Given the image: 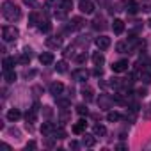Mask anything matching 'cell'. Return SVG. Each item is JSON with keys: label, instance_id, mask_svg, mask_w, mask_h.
I'll list each match as a JSON object with an SVG mask.
<instances>
[{"label": "cell", "instance_id": "17", "mask_svg": "<svg viewBox=\"0 0 151 151\" xmlns=\"http://www.w3.org/2000/svg\"><path fill=\"white\" fill-rule=\"evenodd\" d=\"M20 117H22V112H20L18 109H11V110L7 112V119H9V121H18Z\"/></svg>", "mask_w": 151, "mask_h": 151}, {"label": "cell", "instance_id": "38", "mask_svg": "<svg viewBox=\"0 0 151 151\" xmlns=\"http://www.w3.org/2000/svg\"><path fill=\"white\" fill-rule=\"evenodd\" d=\"M25 147H27V149H36V147H37V144H36L34 140H30V142H29V144H27Z\"/></svg>", "mask_w": 151, "mask_h": 151}, {"label": "cell", "instance_id": "22", "mask_svg": "<svg viewBox=\"0 0 151 151\" xmlns=\"http://www.w3.org/2000/svg\"><path fill=\"white\" fill-rule=\"evenodd\" d=\"M126 11H128L130 14H135V13L139 11V6H137V2H133V0L126 2Z\"/></svg>", "mask_w": 151, "mask_h": 151}, {"label": "cell", "instance_id": "6", "mask_svg": "<svg viewBox=\"0 0 151 151\" xmlns=\"http://www.w3.org/2000/svg\"><path fill=\"white\" fill-rule=\"evenodd\" d=\"M86 128H87L86 119H80L78 123H75V124H73V133H75V135H82V133L86 132Z\"/></svg>", "mask_w": 151, "mask_h": 151}, {"label": "cell", "instance_id": "18", "mask_svg": "<svg viewBox=\"0 0 151 151\" xmlns=\"http://www.w3.org/2000/svg\"><path fill=\"white\" fill-rule=\"evenodd\" d=\"M82 25H84V20L82 18H73L71 20V25H69V29H73V30H78V29H82Z\"/></svg>", "mask_w": 151, "mask_h": 151}, {"label": "cell", "instance_id": "29", "mask_svg": "<svg viewBox=\"0 0 151 151\" xmlns=\"http://www.w3.org/2000/svg\"><path fill=\"white\" fill-rule=\"evenodd\" d=\"M53 139H66V132H64V128H55V132H53Z\"/></svg>", "mask_w": 151, "mask_h": 151}, {"label": "cell", "instance_id": "36", "mask_svg": "<svg viewBox=\"0 0 151 151\" xmlns=\"http://www.w3.org/2000/svg\"><path fill=\"white\" fill-rule=\"evenodd\" d=\"M55 2H57V0H46V2H45V9H50Z\"/></svg>", "mask_w": 151, "mask_h": 151}, {"label": "cell", "instance_id": "24", "mask_svg": "<svg viewBox=\"0 0 151 151\" xmlns=\"http://www.w3.org/2000/svg\"><path fill=\"white\" fill-rule=\"evenodd\" d=\"M39 30H41V32H45V34H46V32H50V30H52V23H50V22H46V20H45V22H41V23H39Z\"/></svg>", "mask_w": 151, "mask_h": 151}, {"label": "cell", "instance_id": "21", "mask_svg": "<svg viewBox=\"0 0 151 151\" xmlns=\"http://www.w3.org/2000/svg\"><path fill=\"white\" fill-rule=\"evenodd\" d=\"M14 59L13 57H6L4 59V62H2V66H4V71H9V69H13V66H14Z\"/></svg>", "mask_w": 151, "mask_h": 151}, {"label": "cell", "instance_id": "42", "mask_svg": "<svg viewBox=\"0 0 151 151\" xmlns=\"http://www.w3.org/2000/svg\"><path fill=\"white\" fill-rule=\"evenodd\" d=\"M149 27H151V20H149Z\"/></svg>", "mask_w": 151, "mask_h": 151}, {"label": "cell", "instance_id": "23", "mask_svg": "<svg viewBox=\"0 0 151 151\" xmlns=\"http://www.w3.org/2000/svg\"><path fill=\"white\" fill-rule=\"evenodd\" d=\"M119 119H121V114L116 112V110H110V112L107 114V121H110V123H116V121H119Z\"/></svg>", "mask_w": 151, "mask_h": 151}, {"label": "cell", "instance_id": "2", "mask_svg": "<svg viewBox=\"0 0 151 151\" xmlns=\"http://www.w3.org/2000/svg\"><path fill=\"white\" fill-rule=\"evenodd\" d=\"M20 36V30L16 27H4L2 29V39L6 43H11V41H16Z\"/></svg>", "mask_w": 151, "mask_h": 151}, {"label": "cell", "instance_id": "27", "mask_svg": "<svg viewBox=\"0 0 151 151\" xmlns=\"http://www.w3.org/2000/svg\"><path fill=\"white\" fill-rule=\"evenodd\" d=\"M71 7H73V0H60V9L69 11Z\"/></svg>", "mask_w": 151, "mask_h": 151}, {"label": "cell", "instance_id": "25", "mask_svg": "<svg viewBox=\"0 0 151 151\" xmlns=\"http://www.w3.org/2000/svg\"><path fill=\"white\" fill-rule=\"evenodd\" d=\"M105 133H107V128H105L103 124H96V126H94V135H96V137H98V135L103 137Z\"/></svg>", "mask_w": 151, "mask_h": 151}, {"label": "cell", "instance_id": "11", "mask_svg": "<svg viewBox=\"0 0 151 151\" xmlns=\"http://www.w3.org/2000/svg\"><path fill=\"white\" fill-rule=\"evenodd\" d=\"M18 62H20V64H29V62H30V50H29V48H25L23 53L18 57Z\"/></svg>", "mask_w": 151, "mask_h": 151}, {"label": "cell", "instance_id": "28", "mask_svg": "<svg viewBox=\"0 0 151 151\" xmlns=\"http://www.w3.org/2000/svg\"><path fill=\"white\" fill-rule=\"evenodd\" d=\"M55 69H57L59 73H64V71L68 69V62H66V60H59L57 66H55Z\"/></svg>", "mask_w": 151, "mask_h": 151}, {"label": "cell", "instance_id": "20", "mask_svg": "<svg viewBox=\"0 0 151 151\" xmlns=\"http://www.w3.org/2000/svg\"><path fill=\"white\" fill-rule=\"evenodd\" d=\"M80 93H82V96H84V100H86V101H93V100H94L93 89H89V87H84V89H82Z\"/></svg>", "mask_w": 151, "mask_h": 151}, {"label": "cell", "instance_id": "3", "mask_svg": "<svg viewBox=\"0 0 151 151\" xmlns=\"http://www.w3.org/2000/svg\"><path fill=\"white\" fill-rule=\"evenodd\" d=\"M71 77H73V80H77V82H86L89 78V71L84 69V68H80V69H75L71 73Z\"/></svg>", "mask_w": 151, "mask_h": 151}, {"label": "cell", "instance_id": "5", "mask_svg": "<svg viewBox=\"0 0 151 151\" xmlns=\"http://www.w3.org/2000/svg\"><path fill=\"white\" fill-rule=\"evenodd\" d=\"M78 7H80V11H82L84 14H93L94 9H96L91 0H80V6H78Z\"/></svg>", "mask_w": 151, "mask_h": 151}, {"label": "cell", "instance_id": "12", "mask_svg": "<svg viewBox=\"0 0 151 151\" xmlns=\"http://www.w3.org/2000/svg\"><path fill=\"white\" fill-rule=\"evenodd\" d=\"M25 119H27V123L29 124H32V123H36L37 121V110H34V109H30L27 114H25Z\"/></svg>", "mask_w": 151, "mask_h": 151}, {"label": "cell", "instance_id": "32", "mask_svg": "<svg viewBox=\"0 0 151 151\" xmlns=\"http://www.w3.org/2000/svg\"><path fill=\"white\" fill-rule=\"evenodd\" d=\"M126 48H128V46H126L124 43H117V45H116V50H117L119 53H124V52H126Z\"/></svg>", "mask_w": 151, "mask_h": 151}, {"label": "cell", "instance_id": "35", "mask_svg": "<svg viewBox=\"0 0 151 151\" xmlns=\"http://www.w3.org/2000/svg\"><path fill=\"white\" fill-rule=\"evenodd\" d=\"M57 103H59L60 107H64V109H66V107H69V101H68V100H57Z\"/></svg>", "mask_w": 151, "mask_h": 151}, {"label": "cell", "instance_id": "16", "mask_svg": "<svg viewBox=\"0 0 151 151\" xmlns=\"http://www.w3.org/2000/svg\"><path fill=\"white\" fill-rule=\"evenodd\" d=\"M93 62H94V66H101V64L105 62L103 53H101V52H94V53H93Z\"/></svg>", "mask_w": 151, "mask_h": 151}, {"label": "cell", "instance_id": "4", "mask_svg": "<svg viewBox=\"0 0 151 151\" xmlns=\"http://www.w3.org/2000/svg\"><path fill=\"white\" fill-rule=\"evenodd\" d=\"M128 60L126 59H121V60H116L114 64H112V71L114 73H124V71H128Z\"/></svg>", "mask_w": 151, "mask_h": 151}, {"label": "cell", "instance_id": "15", "mask_svg": "<svg viewBox=\"0 0 151 151\" xmlns=\"http://www.w3.org/2000/svg\"><path fill=\"white\" fill-rule=\"evenodd\" d=\"M139 78L147 86V84H151V73L146 71V69H142V71H139Z\"/></svg>", "mask_w": 151, "mask_h": 151}, {"label": "cell", "instance_id": "1", "mask_svg": "<svg viewBox=\"0 0 151 151\" xmlns=\"http://www.w3.org/2000/svg\"><path fill=\"white\" fill-rule=\"evenodd\" d=\"M2 14L7 22H18L22 18V9L14 2H4L2 4Z\"/></svg>", "mask_w": 151, "mask_h": 151}, {"label": "cell", "instance_id": "7", "mask_svg": "<svg viewBox=\"0 0 151 151\" xmlns=\"http://www.w3.org/2000/svg\"><path fill=\"white\" fill-rule=\"evenodd\" d=\"M96 46L100 48V50H107L109 46H110V37H107V36H100V37H96Z\"/></svg>", "mask_w": 151, "mask_h": 151}, {"label": "cell", "instance_id": "9", "mask_svg": "<svg viewBox=\"0 0 151 151\" xmlns=\"http://www.w3.org/2000/svg\"><path fill=\"white\" fill-rule=\"evenodd\" d=\"M39 62H41L43 66H50V64L53 62V53H50V52H43V53L39 55Z\"/></svg>", "mask_w": 151, "mask_h": 151}, {"label": "cell", "instance_id": "37", "mask_svg": "<svg viewBox=\"0 0 151 151\" xmlns=\"http://www.w3.org/2000/svg\"><path fill=\"white\" fill-rule=\"evenodd\" d=\"M25 6H30V7H36V0H23Z\"/></svg>", "mask_w": 151, "mask_h": 151}, {"label": "cell", "instance_id": "34", "mask_svg": "<svg viewBox=\"0 0 151 151\" xmlns=\"http://www.w3.org/2000/svg\"><path fill=\"white\" fill-rule=\"evenodd\" d=\"M146 94H147V91H146V89H142V87H140V89H137V96H140V98H144Z\"/></svg>", "mask_w": 151, "mask_h": 151}, {"label": "cell", "instance_id": "33", "mask_svg": "<svg viewBox=\"0 0 151 151\" xmlns=\"http://www.w3.org/2000/svg\"><path fill=\"white\" fill-rule=\"evenodd\" d=\"M87 60V57H86V53H80V55H77V62L78 64H84Z\"/></svg>", "mask_w": 151, "mask_h": 151}, {"label": "cell", "instance_id": "8", "mask_svg": "<svg viewBox=\"0 0 151 151\" xmlns=\"http://www.w3.org/2000/svg\"><path fill=\"white\" fill-rule=\"evenodd\" d=\"M62 91H64V86H62L60 82H53V84H50V93H52L55 98H59V96L62 94Z\"/></svg>", "mask_w": 151, "mask_h": 151}, {"label": "cell", "instance_id": "30", "mask_svg": "<svg viewBox=\"0 0 151 151\" xmlns=\"http://www.w3.org/2000/svg\"><path fill=\"white\" fill-rule=\"evenodd\" d=\"M37 22H39L37 13H30L29 14V25H37Z\"/></svg>", "mask_w": 151, "mask_h": 151}, {"label": "cell", "instance_id": "10", "mask_svg": "<svg viewBox=\"0 0 151 151\" xmlns=\"http://www.w3.org/2000/svg\"><path fill=\"white\" fill-rule=\"evenodd\" d=\"M112 30H114V34H123L124 32V22L123 20H114V23H112Z\"/></svg>", "mask_w": 151, "mask_h": 151}, {"label": "cell", "instance_id": "39", "mask_svg": "<svg viewBox=\"0 0 151 151\" xmlns=\"http://www.w3.org/2000/svg\"><path fill=\"white\" fill-rule=\"evenodd\" d=\"M77 147H78V142L77 140H71L69 142V149H77Z\"/></svg>", "mask_w": 151, "mask_h": 151}, {"label": "cell", "instance_id": "14", "mask_svg": "<svg viewBox=\"0 0 151 151\" xmlns=\"http://www.w3.org/2000/svg\"><path fill=\"white\" fill-rule=\"evenodd\" d=\"M96 135H84V139H82V144L86 146V147H93L94 144H96V139H94Z\"/></svg>", "mask_w": 151, "mask_h": 151}, {"label": "cell", "instance_id": "31", "mask_svg": "<svg viewBox=\"0 0 151 151\" xmlns=\"http://www.w3.org/2000/svg\"><path fill=\"white\" fill-rule=\"evenodd\" d=\"M77 112L80 114V116H87L89 114V110H87V107L82 103V105H77Z\"/></svg>", "mask_w": 151, "mask_h": 151}, {"label": "cell", "instance_id": "40", "mask_svg": "<svg viewBox=\"0 0 151 151\" xmlns=\"http://www.w3.org/2000/svg\"><path fill=\"white\" fill-rule=\"evenodd\" d=\"M94 75H96V77H101V75H103V69H101V68L98 66V68L94 69Z\"/></svg>", "mask_w": 151, "mask_h": 151}, {"label": "cell", "instance_id": "13", "mask_svg": "<svg viewBox=\"0 0 151 151\" xmlns=\"http://www.w3.org/2000/svg\"><path fill=\"white\" fill-rule=\"evenodd\" d=\"M53 132H55V126L52 123H43V126H41V133L43 135H52Z\"/></svg>", "mask_w": 151, "mask_h": 151}, {"label": "cell", "instance_id": "26", "mask_svg": "<svg viewBox=\"0 0 151 151\" xmlns=\"http://www.w3.org/2000/svg\"><path fill=\"white\" fill-rule=\"evenodd\" d=\"M46 45L52 46V48H57V46H60V39L59 37H50V39H46Z\"/></svg>", "mask_w": 151, "mask_h": 151}, {"label": "cell", "instance_id": "41", "mask_svg": "<svg viewBox=\"0 0 151 151\" xmlns=\"http://www.w3.org/2000/svg\"><path fill=\"white\" fill-rule=\"evenodd\" d=\"M43 109H45V116L50 117V116H52V109H50V107H43Z\"/></svg>", "mask_w": 151, "mask_h": 151}, {"label": "cell", "instance_id": "19", "mask_svg": "<svg viewBox=\"0 0 151 151\" xmlns=\"http://www.w3.org/2000/svg\"><path fill=\"white\" fill-rule=\"evenodd\" d=\"M4 80H6L7 84H13V82L16 80V73H14L13 69H9V71H4Z\"/></svg>", "mask_w": 151, "mask_h": 151}]
</instances>
